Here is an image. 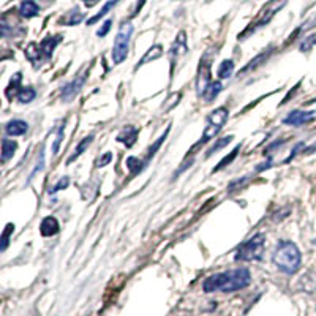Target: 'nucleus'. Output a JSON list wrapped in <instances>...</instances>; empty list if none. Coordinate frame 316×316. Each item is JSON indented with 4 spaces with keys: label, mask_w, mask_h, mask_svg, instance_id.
<instances>
[{
    "label": "nucleus",
    "mask_w": 316,
    "mask_h": 316,
    "mask_svg": "<svg viewBox=\"0 0 316 316\" xmlns=\"http://www.w3.org/2000/svg\"><path fill=\"white\" fill-rule=\"evenodd\" d=\"M65 125H67V120L62 122V125L58 127V130H57V136H55V141L52 144V152H54V155L58 152V147H60L62 141H64V136H65Z\"/></svg>",
    "instance_id": "obj_29"
},
{
    "label": "nucleus",
    "mask_w": 316,
    "mask_h": 316,
    "mask_svg": "<svg viewBox=\"0 0 316 316\" xmlns=\"http://www.w3.org/2000/svg\"><path fill=\"white\" fill-rule=\"evenodd\" d=\"M188 51V46H186V33L185 32H179V35L175 37V41L171 46L169 51V57H171V70H174L175 67V60Z\"/></svg>",
    "instance_id": "obj_10"
},
{
    "label": "nucleus",
    "mask_w": 316,
    "mask_h": 316,
    "mask_svg": "<svg viewBox=\"0 0 316 316\" xmlns=\"http://www.w3.org/2000/svg\"><path fill=\"white\" fill-rule=\"evenodd\" d=\"M316 44V33H313V35H310V37H307L305 40L302 41V44H300V51L302 52H307V51H310L313 46Z\"/></svg>",
    "instance_id": "obj_31"
},
{
    "label": "nucleus",
    "mask_w": 316,
    "mask_h": 316,
    "mask_svg": "<svg viewBox=\"0 0 316 316\" xmlns=\"http://www.w3.org/2000/svg\"><path fill=\"white\" fill-rule=\"evenodd\" d=\"M313 152H316V143H313L311 146H308L307 149H303V154L308 155V154H313Z\"/></svg>",
    "instance_id": "obj_37"
},
{
    "label": "nucleus",
    "mask_w": 316,
    "mask_h": 316,
    "mask_svg": "<svg viewBox=\"0 0 316 316\" xmlns=\"http://www.w3.org/2000/svg\"><path fill=\"white\" fill-rule=\"evenodd\" d=\"M35 97H37V92H35L33 87H22L18 92V95H16V98H18L19 103H26V104L30 103V101H33Z\"/></svg>",
    "instance_id": "obj_25"
},
{
    "label": "nucleus",
    "mask_w": 316,
    "mask_h": 316,
    "mask_svg": "<svg viewBox=\"0 0 316 316\" xmlns=\"http://www.w3.org/2000/svg\"><path fill=\"white\" fill-rule=\"evenodd\" d=\"M250 282H251V275L248 269L239 267V269H232V271L220 272L207 277L203 283V289L206 292H215V291L234 292L247 288Z\"/></svg>",
    "instance_id": "obj_1"
},
{
    "label": "nucleus",
    "mask_w": 316,
    "mask_h": 316,
    "mask_svg": "<svg viewBox=\"0 0 316 316\" xmlns=\"http://www.w3.org/2000/svg\"><path fill=\"white\" fill-rule=\"evenodd\" d=\"M62 40L60 35H48L40 44H38V48H40V52L43 55L44 60H49V58L52 57V52L55 49V46L58 44V41Z\"/></svg>",
    "instance_id": "obj_11"
},
{
    "label": "nucleus",
    "mask_w": 316,
    "mask_h": 316,
    "mask_svg": "<svg viewBox=\"0 0 316 316\" xmlns=\"http://www.w3.org/2000/svg\"><path fill=\"white\" fill-rule=\"evenodd\" d=\"M269 55H271V51L263 52V54H260L258 57H255L248 65H245V67H243V70H242V72H240L239 75H245V73H248V72H253V70L258 68V65H260V64H263Z\"/></svg>",
    "instance_id": "obj_26"
},
{
    "label": "nucleus",
    "mask_w": 316,
    "mask_h": 316,
    "mask_svg": "<svg viewBox=\"0 0 316 316\" xmlns=\"http://www.w3.org/2000/svg\"><path fill=\"white\" fill-rule=\"evenodd\" d=\"M217 75H218L220 79H229L234 75V62L231 60V58L223 60L220 64V67L217 70Z\"/></svg>",
    "instance_id": "obj_23"
},
{
    "label": "nucleus",
    "mask_w": 316,
    "mask_h": 316,
    "mask_svg": "<svg viewBox=\"0 0 316 316\" xmlns=\"http://www.w3.org/2000/svg\"><path fill=\"white\" fill-rule=\"evenodd\" d=\"M229 119V109L221 106V108H217L215 111H212L206 119V128H204V133L201 136V139L198 141L195 146H193V152H196L198 149H200L201 146L207 144L210 139H214L221 128L225 127V123L228 122Z\"/></svg>",
    "instance_id": "obj_3"
},
{
    "label": "nucleus",
    "mask_w": 316,
    "mask_h": 316,
    "mask_svg": "<svg viewBox=\"0 0 316 316\" xmlns=\"http://www.w3.org/2000/svg\"><path fill=\"white\" fill-rule=\"evenodd\" d=\"M44 168V149H41L40 150V158H38V163H37V166L33 168V171H32V174H30V177H29V180L32 179V177H35V175H37L41 169Z\"/></svg>",
    "instance_id": "obj_32"
},
{
    "label": "nucleus",
    "mask_w": 316,
    "mask_h": 316,
    "mask_svg": "<svg viewBox=\"0 0 316 316\" xmlns=\"http://www.w3.org/2000/svg\"><path fill=\"white\" fill-rule=\"evenodd\" d=\"M286 2H288V0H269V2L260 10V13L256 15V18L251 21V24L239 35V40H245L247 37H250L251 33H255L258 29H261L266 24H269L271 19L286 5Z\"/></svg>",
    "instance_id": "obj_4"
},
{
    "label": "nucleus",
    "mask_w": 316,
    "mask_h": 316,
    "mask_svg": "<svg viewBox=\"0 0 316 316\" xmlns=\"http://www.w3.org/2000/svg\"><path fill=\"white\" fill-rule=\"evenodd\" d=\"M68 183H70V179H68V177H62L60 180H58V182L55 183V186L49 188V195H52V193H55V192H58V190H62V188H67Z\"/></svg>",
    "instance_id": "obj_33"
},
{
    "label": "nucleus",
    "mask_w": 316,
    "mask_h": 316,
    "mask_svg": "<svg viewBox=\"0 0 316 316\" xmlns=\"http://www.w3.org/2000/svg\"><path fill=\"white\" fill-rule=\"evenodd\" d=\"M169 130H171V128L168 127V128H166V132H165V133H163V135H161V136H160V138L157 139V141H155L154 144H152V146H150V149L147 150V154H146V157L143 158V160L146 161V165H147V163H149V161H150L152 158H154V155H155V154H157V152H158V149H160V146L163 144V141H165V139L168 138V133H169Z\"/></svg>",
    "instance_id": "obj_22"
},
{
    "label": "nucleus",
    "mask_w": 316,
    "mask_h": 316,
    "mask_svg": "<svg viewBox=\"0 0 316 316\" xmlns=\"http://www.w3.org/2000/svg\"><path fill=\"white\" fill-rule=\"evenodd\" d=\"M16 150H18V144L13 141V139H8V138L2 139V161L4 163H7L10 158H13Z\"/></svg>",
    "instance_id": "obj_18"
},
{
    "label": "nucleus",
    "mask_w": 316,
    "mask_h": 316,
    "mask_svg": "<svg viewBox=\"0 0 316 316\" xmlns=\"http://www.w3.org/2000/svg\"><path fill=\"white\" fill-rule=\"evenodd\" d=\"M132 35H133V24L132 22L130 21L122 22L119 30H117L114 46H112V62H114V65L122 64L127 58L128 49H130Z\"/></svg>",
    "instance_id": "obj_6"
},
{
    "label": "nucleus",
    "mask_w": 316,
    "mask_h": 316,
    "mask_svg": "<svg viewBox=\"0 0 316 316\" xmlns=\"http://www.w3.org/2000/svg\"><path fill=\"white\" fill-rule=\"evenodd\" d=\"M125 165H127L128 171H130L133 175L139 174V172H141V171L147 166L144 160H141V158H136V157H128V158H127V161H125Z\"/></svg>",
    "instance_id": "obj_20"
},
{
    "label": "nucleus",
    "mask_w": 316,
    "mask_h": 316,
    "mask_svg": "<svg viewBox=\"0 0 316 316\" xmlns=\"http://www.w3.org/2000/svg\"><path fill=\"white\" fill-rule=\"evenodd\" d=\"M117 141L123 143L128 149L133 147V144L138 141V130L135 127H127L123 128V130L119 133V136H117Z\"/></svg>",
    "instance_id": "obj_16"
},
{
    "label": "nucleus",
    "mask_w": 316,
    "mask_h": 316,
    "mask_svg": "<svg viewBox=\"0 0 316 316\" xmlns=\"http://www.w3.org/2000/svg\"><path fill=\"white\" fill-rule=\"evenodd\" d=\"M223 90V84L220 83V81H212L206 89L204 92L201 93V98L206 101V103H210V101H214L218 95H220V92Z\"/></svg>",
    "instance_id": "obj_15"
},
{
    "label": "nucleus",
    "mask_w": 316,
    "mask_h": 316,
    "mask_svg": "<svg viewBox=\"0 0 316 316\" xmlns=\"http://www.w3.org/2000/svg\"><path fill=\"white\" fill-rule=\"evenodd\" d=\"M144 4H146V0H138V2H136V8H135V13H133V15H138L139 11H141V8L144 7Z\"/></svg>",
    "instance_id": "obj_36"
},
{
    "label": "nucleus",
    "mask_w": 316,
    "mask_h": 316,
    "mask_svg": "<svg viewBox=\"0 0 316 316\" xmlns=\"http://www.w3.org/2000/svg\"><path fill=\"white\" fill-rule=\"evenodd\" d=\"M19 13H21L22 18L30 19V18H35L40 13V7L35 4L33 0H24V2L19 5Z\"/></svg>",
    "instance_id": "obj_17"
},
{
    "label": "nucleus",
    "mask_w": 316,
    "mask_h": 316,
    "mask_svg": "<svg viewBox=\"0 0 316 316\" xmlns=\"http://www.w3.org/2000/svg\"><path fill=\"white\" fill-rule=\"evenodd\" d=\"M84 19V15L81 13V11L78 8H73V10H70L68 13L60 19V24H65V26H76L79 24L81 21Z\"/></svg>",
    "instance_id": "obj_19"
},
{
    "label": "nucleus",
    "mask_w": 316,
    "mask_h": 316,
    "mask_svg": "<svg viewBox=\"0 0 316 316\" xmlns=\"http://www.w3.org/2000/svg\"><path fill=\"white\" fill-rule=\"evenodd\" d=\"M58 229H60V226H58V221L54 218V217H46L41 220L40 223V232L43 237H52L55 236V234L58 232Z\"/></svg>",
    "instance_id": "obj_13"
},
{
    "label": "nucleus",
    "mask_w": 316,
    "mask_h": 316,
    "mask_svg": "<svg viewBox=\"0 0 316 316\" xmlns=\"http://www.w3.org/2000/svg\"><path fill=\"white\" fill-rule=\"evenodd\" d=\"M15 231V225L13 223H8L2 232V245H0V250L5 251L8 248V242H10V234Z\"/></svg>",
    "instance_id": "obj_30"
},
{
    "label": "nucleus",
    "mask_w": 316,
    "mask_h": 316,
    "mask_svg": "<svg viewBox=\"0 0 316 316\" xmlns=\"http://www.w3.org/2000/svg\"><path fill=\"white\" fill-rule=\"evenodd\" d=\"M111 160H112V154H111V152H106V154L101 155V157L98 158V161H97V166H98V168L106 166V165H109V163H111Z\"/></svg>",
    "instance_id": "obj_35"
},
{
    "label": "nucleus",
    "mask_w": 316,
    "mask_h": 316,
    "mask_svg": "<svg viewBox=\"0 0 316 316\" xmlns=\"http://www.w3.org/2000/svg\"><path fill=\"white\" fill-rule=\"evenodd\" d=\"M163 55V46L161 44H154L152 48H149V51L143 55V58L135 65V70H138L139 67H143L149 62H154L157 58H160Z\"/></svg>",
    "instance_id": "obj_14"
},
{
    "label": "nucleus",
    "mask_w": 316,
    "mask_h": 316,
    "mask_svg": "<svg viewBox=\"0 0 316 316\" xmlns=\"http://www.w3.org/2000/svg\"><path fill=\"white\" fill-rule=\"evenodd\" d=\"M111 26H112V21H111V19H106V21H104V24H103V26L98 29V32H97L98 37H106L108 32L111 30Z\"/></svg>",
    "instance_id": "obj_34"
},
{
    "label": "nucleus",
    "mask_w": 316,
    "mask_h": 316,
    "mask_svg": "<svg viewBox=\"0 0 316 316\" xmlns=\"http://www.w3.org/2000/svg\"><path fill=\"white\" fill-rule=\"evenodd\" d=\"M272 261L280 271L291 275V274H296L300 269L302 255L294 242L282 240V242H278V245L272 253Z\"/></svg>",
    "instance_id": "obj_2"
},
{
    "label": "nucleus",
    "mask_w": 316,
    "mask_h": 316,
    "mask_svg": "<svg viewBox=\"0 0 316 316\" xmlns=\"http://www.w3.org/2000/svg\"><path fill=\"white\" fill-rule=\"evenodd\" d=\"M232 136H225V138H220L218 141L210 147L209 150H207V154H206V157H210V155H214V154H217V152H220L223 147H226L231 141H232Z\"/></svg>",
    "instance_id": "obj_27"
},
{
    "label": "nucleus",
    "mask_w": 316,
    "mask_h": 316,
    "mask_svg": "<svg viewBox=\"0 0 316 316\" xmlns=\"http://www.w3.org/2000/svg\"><path fill=\"white\" fill-rule=\"evenodd\" d=\"M83 2H84L87 7H93V5H95V4L98 2V0H83Z\"/></svg>",
    "instance_id": "obj_38"
},
{
    "label": "nucleus",
    "mask_w": 316,
    "mask_h": 316,
    "mask_svg": "<svg viewBox=\"0 0 316 316\" xmlns=\"http://www.w3.org/2000/svg\"><path fill=\"white\" fill-rule=\"evenodd\" d=\"M29 132V123L21 119H13L5 125L7 136H24Z\"/></svg>",
    "instance_id": "obj_12"
},
{
    "label": "nucleus",
    "mask_w": 316,
    "mask_h": 316,
    "mask_svg": "<svg viewBox=\"0 0 316 316\" xmlns=\"http://www.w3.org/2000/svg\"><path fill=\"white\" fill-rule=\"evenodd\" d=\"M92 141H93V135H90V136H86V138L83 139V141H81V143L78 144L76 150L73 152V155H72V157H70V158H68V161H67V163H68V165H70V163H73V161H75L76 158H79L81 155H83V154H84V152L87 150V147H89V146L92 144Z\"/></svg>",
    "instance_id": "obj_21"
},
{
    "label": "nucleus",
    "mask_w": 316,
    "mask_h": 316,
    "mask_svg": "<svg viewBox=\"0 0 316 316\" xmlns=\"http://www.w3.org/2000/svg\"><path fill=\"white\" fill-rule=\"evenodd\" d=\"M87 72L81 73L79 76H76L73 81H70L68 84H65V87L62 89V100L64 101H72L78 93L83 90L86 81H87Z\"/></svg>",
    "instance_id": "obj_9"
},
{
    "label": "nucleus",
    "mask_w": 316,
    "mask_h": 316,
    "mask_svg": "<svg viewBox=\"0 0 316 316\" xmlns=\"http://www.w3.org/2000/svg\"><path fill=\"white\" fill-rule=\"evenodd\" d=\"M212 60H214V54L212 49L207 51L203 57L200 67H198V73H196V93L201 97V93L204 92V89L212 83L210 81V67H212Z\"/></svg>",
    "instance_id": "obj_7"
},
{
    "label": "nucleus",
    "mask_w": 316,
    "mask_h": 316,
    "mask_svg": "<svg viewBox=\"0 0 316 316\" xmlns=\"http://www.w3.org/2000/svg\"><path fill=\"white\" fill-rule=\"evenodd\" d=\"M239 152H240V146H237L236 149H234V150L231 152V154H229L228 157H225L223 160H221V161L218 163V165H217V166L214 168V171H212V172H218L220 169H223V168H225L226 165H231V163H232V160H234V158H236V157H237V154H239Z\"/></svg>",
    "instance_id": "obj_28"
},
{
    "label": "nucleus",
    "mask_w": 316,
    "mask_h": 316,
    "mask_svg": "<svg viewBox=\"0 0 316 316\" xmlns=\"http://www.w3.org/2000/svg\"><path fill=\"white\" fill-rule=\"evenodd\" d=\"M314 117V111H307V109H292L291 112L286 114V117L283 119L285 125H291V127H302L307 125L313 120Z\"/></svg>",
    "instance_id": "obj_8"
},
{
    "label": "nucleus",
    "mask_w": 316,
    "mask_h": 316,
    "mask_svg": "<svg viewBox=\"0 0 316 316\" xmlns=\"http://www.w3.org/2000/svg\"><path fill=\"white\" fill-rule=\"evenodd\" d=\"M120 2V0H109V2L106 4V5H104L100 11H98V13L95 15V16H93V18H90L89 21H87V24L89 26H92V24H95V22H98L101 18H104V16H106L108 13H109V11L117 5V4H119Z\"/></svg>",
    "instance_id": "obj_24"
},
{
    "label": "nucleus",
    "mask_w": 316,
    "mask_h": 316,
    "mask_svg": "<svg viewBox=\"0 0 316 316\" xmlns=\"http://www.w3.org/2000/svg\"><path fill=\"white\" fill-rule=\"evenodd\" d=\"M264 248H266V236L263 232H258L240 245L236 255H234V260L239 263L240 261L243 263L260 261L264 255Z\"/></svg>",
    "instance_id": "obj_5"
}]
</instances>
